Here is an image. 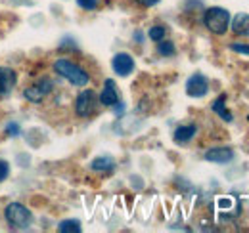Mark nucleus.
Masks as SVG:
<instances>
[{
    "label": "nucleus",
    "instance_id": "1",
    "mask_svg": "<svg viewBox=\"0 0 249 233\" xmlns=\"http://www.w3.org/2000/svg\"><path fill=\"white\" fill-rule=\"evenodd\" d=\"M54 71H56L62 79H65L69 84H73V86L85 88L90 83L89 73H87L81 65H77L75 61H71V59H67V58L56 59V61H54Z\"/></svg>",
    "mask_w": 249,
    "mask_h": 233
},
{
    "label": "nucleus",
    "instance_id": "2",
    "mask_svg": "<svg viewBox=\"0 0 249 233\" xmlns=\"http://www.w3.org/2000/svg\"><path fill=\"white\" fill-rule=\"evenodd\" d=\"M230 12L220 8V6H213V8H207L205 14H203V25L211 31L213 34H224L228 27H230Z\"/></svg>",
    "mask_w": 249,
    "mask_h": 233
},
{
    "label": "nucleus",
    "instance_id": "3",
    "mask_svg": "<svg viewBox=\"0 0 249 233\" xmlns=\"http://www.w3.org/2000/svg\"><path fill=\"white\" fill-rule=\"evenodd\" d=\"M4 218L12 230H27L33 222L31 210L21 203H10L4 208Z\"/></svg>",
    "mask_w": 249,
    "mask_h": 233
},
{
    "label": "nucleus",
    "instance_id": "4",
    "mask_svg": "<svg viewBox=\"0 0 249 233\" xmlns=\"http://www.w3.org/2000/svg\"><path fill=\"white\" fill-rule=\"evenodd\" d=\"M98 103H100V100H98L96 92L87 88L75 100V113L81 116V118H87V116H90L96 111V105Z\"/></svg>",
    "mask_w": 249,
    "mask_h": 233
},
{
    "label": "nucleus",
    "instance_id": "5",
    "mask_svg": "<svg viewBox=\"0 0 249 233\" xmlns=\"http://www.w3.org/2000/svg\"><path fill=\"white\" fill-rule=\"evenodd\" d=\"M52 90H54V83L50 79H40L36 84H33L23 92V98L31 103H40Z\"/></svg>",
    "mask_w": 249,
    "mask_h": 233
},
{
    "label": "nucleus",
    "instance_id": "6",
    "mask_svg": "<svg viewBox=\"0 0 249 233\" xmlns=\"http://www.w3.org/2000/svg\"><path fill=\"white\" fill-rule=\"evenodd\" d=\"M209 92V81L201 73H194L186 81V94L190 98H203Z\"/></svg>",
    "mask_w": 249,
    "mask_h": 233
},
{
    "label": "nucleus",
    "instance_id": "7",
    "mask_svg": "<svg viewBox=\"0 0 249 233\" xmlns=\"http://www.w3.org/2000/svg\"><path fill=\"white\" fill-rule=\"evenodd\" d=\"M111 67L119 77H128L134 71V58L126 52H119L111 59Z\"/></svg>",
    "mask_w": 249,
    "mask_h": 233
},
{
    "label": "nucleus",
    "instance_id": "8",
    "mask_svg": "<svg viewBox=\"0 0 249 233\" xmlns=\"http://www.w3.org/2000/svg\"><path fill=\"white\" fill-rule=\"evenodd\" d=\"M100 103L106 105V107H113L117 101H119V92H117V84L113 79H106L104 83V88L100 92Z\"/></svg>",
    "mask_w": 249,
    "mask_h": 233
},
{
    "label": "nucleus",
    "instance_id": "9",
    "mask_svg": "<svg viewBox=\"0 0 249 233\" xmlns=\"http://www.w3.org/2000/svg\"><path fill=\"white\" fill-rule=\"evenodd\" d=\"M234 159V151L230 147H213L205 151V161L215 163V165H226Z\"/></svg>",
    "mask_w": 249,
    "mask_h": 233
},
{
    "label": "nucleus",
    "instance_id": "10",
    "mask_svg": "<svg viewBox=\"0 0 249 233\" xmlns=\"http://www.w3.org/2000/svg\"><path fill=\"white\" fill-rule=\"evenodd\" d=\"M18 84V75L10 67H0V96L8 94L12 88Z\"/></svg>",
    "mask_w": 249,
    "mask_h": 233
},
{
    "label": "nucleus",
    "instance_id": "11",
    "mask_svg": "<svg viewBox=\"0 0 249 233\" xmlns=\"http://www.w3.org/2000/svg\"><path fill=\"white\" fill-rule=\"evenodd\" d=\"M230 27L234 31V34L238 36H248L249 34V14H236L234 19H230Z\"/></svg>",
    "mask_w": 249,
    "mask_h": 233
},
{
    "label": "nucleus",
    "instance_id": "12",
    "mask_svg": "<svg viewBox=\"0 0 249 233\" xmlns=\"http://www.w3.org/2000/svg\"><path fill=\"white\" fill-rule=\"evenodd\" d=\"M90 168L94 172H113L115 170V159L109 155H100V157L92 159Z\"/></svg>",
    "mask_w": 249,
    "mask_h": 233
},
{
    "label": "nucleus",
    "instance_id": "13",
    "mask_svg": "<svg viewBox=\"0 0 249 233\" xmlns=\"http://www.w3.org/2000/svg\"><path fill=\"white\" fill-rule=\"evenodd\" d=\"M196 134H197V126L196 124H182V126H178L175 130L173 138H175L177 144H188Z\"/></svg>",
    "mask_w": 249,
    "mask_h": 233
},
{
    "label": "nucleus",
    "instance_id": "14",
    "mask_svg": "<svg viewBox=\"0 0 249 233\" xmlns=\"http://www.w3.org/2000/svg\"><path fill=\"white\" fill-rule=\"evenodd\" d=\"M211 109H213L217 115H220V118H222V120H226V122H232V113L226 109V94H220V96H218L217 100L213 101Z\"/></svg>",
    "mask_w": 249,
    "mask_h": 233
},
{
    "label": "nucleus",
    "instance_id": "15",
    "mask_svg": "<svg viewBox=\"0 0 249 233\" xmlns=\"http://www.w3.org/2000/svg\"><path fill=\"white\" fill-rule=\"evenodd\" d=\"M58 232L60 233H81L83 228H81V222L79 220H63L58 226Z\"/></svg>",
    "mask_w": 249,
    "mask_h": 233
},
{
    "label": "nucleus",
    "instance_id": "16",
    "mask_svg": "<svg viewBox=\"0 0 249 233\" xmlns=\"http://www.w3.org/2000/svg\"><path fill=\"white\" fill-rule=\"evenodd\" d=\"M157 52L161 54V56H165V58H169V56H175V52H177V48H175V44L171 42V40H159L157 42Z\"/></svg>",
    "mask_w": 249,
    "mask_h": 233
},
{
    "label": "nucleus",
    "instance_id": "17",
    "mask_svg": "<svg viewBox=\"0 0 249 233\" xmlns=\"http://www.w3.org/2000/svg\"><path fill=\"white\" fill-rule=\"evenodd\" d=\"M165 34H167V29H165L163 25H154L152 29L148 31V36H150L154 42H159V40H163V38H165Z\"/></svg>",
    "mask_w": 249,
    "mask_h": 233
},
{
    "label": "nucleus",
    "instance_id": "18",
    "mask_svg": "<svg viewBox=\"0 0 249 233\" xmlns=\"http://www.w3.org/2000/svg\"><path fill=\"white\" fill-rule=\"evenodd\" d=\"M230 50H234L238 54H244V56H249V44H244V42H232Z\"/></svg>",
    "mask_w": 249,
    "mask_h": 233
},
{
    "label": "nucleus",
    "instance_id": "19",
    "mask_svg": "<svg viewBox=\"0 0 249 233\" xmlns=\"http://www.w3.org/2000/svg\"><path fill=\"white\" fill-rule=\"evenodd\" d=\"M6 132H8L12 138H18V136L21 134V128H19L18 122H8V124H6Z\"/></svg>",
    "mask_w": 249,
    "mask_h": 233
},
{
    "label": "nucleus",
    "instance_id": "20",
    "mask_svg": "<svg viewBox=\"0 0 249 233\" xmlns=\"http://www.w3.org/2000/svg\"><path fill=\"white\" fill-rule=\"evenodd\" d=\"M77 4L83 10H96L98 8V0H77Z\"/></svg>",
    "mask_w": 249,
    "mask_h": 233
},
{
    "label": "nucleus",
    "instance_id": "21",
    "mask_svg": "<svg viewBox=\"0 0 249 233\" xmlns=\"http://www.w3.org/2000/svg\"><path fill=\"white\" fill-rule=\"evenodd\" d=\"M10 176V165L6 161H0V183Z\"/></svg>",
    "mask_w": 249,
    "mask_h": 233
},
{
    "label": "nucleus",
    "instance_id": "22",
    "mask_svg": "<svg viewBox=\"0 0 249 233\" xmlns=\"http://www.w3.org/2000/svg\"><path fill=\"white\" fill-rule=\"evenodd\" d=\"M140 6H144V8H152V6H156V4H159L161 0H136Z\"/></svg>",
    "mask_w": 249,
    "mask_h": 233
}]
</instances>
